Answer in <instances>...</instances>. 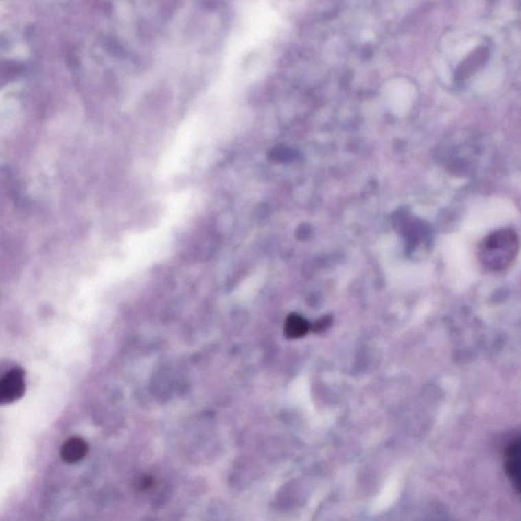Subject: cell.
Segmentation results:
<instances>
[{
    "mask_svg": "<svg viewBox=\"0 0 521 521\" xmlns=\"http://www.w3.org/2000/svg\"><path fill=\"white\" fill-rule=\"evenodd\" d=\"M520 248V238L516 231L499 229L487 235L481 242L478 259L488 271L503 272L514 263Z\"/></svg>",
    "mask_w": 521,
    "mask_h": 521,
    "instance_id": "cell-1",
    "label": "cell"
},
{
    "mask_svg": "<svg viewBox=\"0 0 521 521\" xmlns=\"http://www.w3.org/2000/svg\"><path fill=\"white\" fill-rule=\"evenodd\" d=\"M504 468L512 486L521 494V436L514 439L506 448Z\"/></svg>",
    "mask_w": 521,
    "mask_h": 521,
    "instance_id": "cell-3",
    "label": "cell"
},
{
    "mask_svg": "<svg viewBox=\"0 0 521 521\" xmlns=\"http://www.w3.org/2000/svg\"><path fill=\"white\" fill-rule=\"evenodd\" d=\"M309 328V324L305 319L299 315H290L284 325V333L288 338H301L307 334Z\"/></svg>",
    "mask_w": 521,
    "mask_h": 521,
    "instance_id": "cell-5",
    "label": "cell"
},
{
    "mask_svg": "<svg viewBox=\"0 0 521 521\" xmlns=\"http://www.w3.org/2000/svg\"><path fill=\"white\" fill-rule=\"evenodd\" d=\"M329 326V321L326 319H322V320L318 321L313 326V330L316 332H320V331L324 330Z\"/></svg>",
    "mask_w": 521,
    "mask_h": 521,
    "instance_id": "cell-6",
    "label": "cell"
},
{
    "mask_svg": "<svg viewBox=\"0 0 521 521\" xmlns=\"http://www.w3.org/2000/svg\"><path fill=\"white\" fill-rule=\"evenodd\" d=\"M26 391L25 372L21 368L8 371L0 381V402L2 404H12L24 396Z\"/></svg>",
    "mask_w": 521,
    "mask_h": 521,
    "instance_id": "cell-2",
    "label": "cell"
},
{
    "mask_svg": "<svg viewBox=\"0 0 521 521\" xmlns=\"http://www.w3.org/2000/svg\"><path fill=\"white\" fill-rule=\"evenodd\" d=\"M87 442L80 437H71L67 439L60 449V456L65 463L73 464L79 463L88 454Z\"/></svg>",
    "mask_w": 521,
    "mask_h": 521,
    "instance_id": "cell-4",
    "label": "cell"
}]
</instances>
